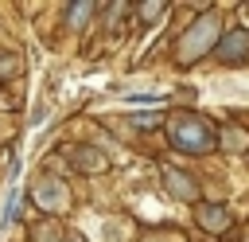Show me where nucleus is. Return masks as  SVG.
<instances>
[{
    "mask_svg": "<svg viewBox=\"0 0 249 242\" xmlns=\"http://www.w3.org/2000/svg\"><path fill=\"white\" fill-rule=\"evenodd\" d=\"M167 137H171V144H175L179 152H187V156H202V152L214 148V129H210L202 117H191V113L171 117V121H167Z\"/></svg>",
    "mask_w": 249,
    "mask_h": 242,
    "instance_id": "f257e3e1",
    "label": "nucleus"
},
{
    "mask_svg": "<svg viewBox=\"0 0 249 242\" xmlns=\"http://www.w3.org/2000/svg\"><path fill=\"white\" fill-rule=\"evenodd\" d=\"M214 39H218V20H214V16H202V20L183 35V43H179V59H183V62H195Z\"/></svg>",
    "mask_w": 249,
    "mask_h": 242,
    "instance_id": "f03ea898",
    "label": "nucleus"
},
{
    "mask_svg": "<svg viewBox=\"0 0 249 242\" xmlns=\"http://www.w3.org/2000/svg\"><path fill=\"white\" fill-rule=\"evenodd\" d=\"M35 199H39V207H47V211H62L66 207V187L58 183V180H39L35 183Z\"/></svg>",
    "mask_w": 249,
    "mask_h": 242,
    "instance_id": "7ed1b4c3",
    "label": "nucleus"
},
{
    "mask_svg": "<svg viewBox=\"0 0 249 242\" xmlns=\"http://www.w3.org/2000/svg\"><path fill=\"white\" fill-rule=\"evenodd\" d=\"M163 180H167V191L175 195V199H198V187H195V180L191 176H183V172H163Z\"/></svg>",
    "mask_w": 249,
    "mask_h": 242,
    "instance_id": "20e7f679",
    "label": "nucleus"
},
{
    "mask_svg": "<svg viewBox=\"0 0 249 242\" xmlns=\"http://www.w3.org/2000/svg\"><path fill=\"white\" fill-rule=\"evenodd\" d=\"M70 160H74L82 172H97V168H105V156H97L93 148H74V152H70Z\"/></svg>",
    "mask_w": 249,
    "mask_h": 242,
    "instance_id": "39448f33",
    "label": "nucleus"
},
{
    "mask_svg": "<svg viewBox=\"0 0 249 242\" xmlns=\"http://www.w3.org/2000/svg\"><path fill=\"white\" fill-rule=\"evenodd\" d=\"M249 51V31H237V35H230L226 43H222V59L230 62V59H237V55H245Z\"/></svg>",
    "mask_w": 249,
    "mask_h": 242,
    "instance_id": "423d86ee",
    "label": "nucleus"
},
{
    "mask_svg": "<svg viewBox=\"0 0 249 242\" xmlns=\"http://www.w3.org/2000/svg\"><path fill=\"white\" fill-rule=\"evenodd\" d=\"M198 222H202L206 230H222V226L230 222V215H226L222 207H202V211H198Z\"/></svg>",
    "mask_w": 249,
    "mask_h": 242,
    "instance_id": "0eeeda50",
    "label": "nucleus"
},
{
    "mask_svg": "<svg viewBox=\"0 0 249 242\" xmlns=\"http://www.w3.org/2000/svg\"><path fill=\"white\" fill-rule=\"evenodd\" d=\"M89 12H93V4H78V8H70V23H74V27H82V20H86Z\"/></svg>",
    "mask_w": 249,
    "mask_h": 242,
    "instance_id": "6e6552de",
    "label": "nucleus"
},
{
    "mask_svg": "<svg viewBox=\"0 0 249 242\" xmlns=\"http://www.w3.org/2000/svg\"><path fill=\"white\" fill-rule=\"evenodd\" d=\"M226 144H230V148H245V133H233V129H230V133H226Z\"/></svg>",
    "mask_w": 249,
    "mask_h": 242,
    "instance_id": "1a4fd4ad",
    "label": "nucleus"
},
{
    "mask_svg": "<svg viewBox=\"0 0 249 242\" xmlns=\"http://www.w3.org/2000/svg\"><path fill=\"white\" fill-rule=\"evenodd\" d=\"M160 12H163V4H144V16H148V20H156Z\"/></svg>",
    "mask_w": 249,
    "mask_h": 242,
    "instance_id": "9d476101",
    "label": "nucleus"
},
{
    "mask_svg": "<svg viewBox=\"0 0 249 242\" xmlns=\"http://www.w3.org/2000/svg\"><path fill=\"white\" fill-rule=\"evenodd\" d=\"M70 242H82V238H70Z\"/></svg>",
    "mask_w": 249,
    "mask_h": 242,
    "instance_id": "9b49d317",
    "label": "nucleus"
},
{
    "mask_svg": "<svg viewBox=\"0 0 249 242\" xmlns=\"http://www.w3.org/2000/svg\"><path fill=\"white\" fill-rule=\"evenodd\" d=\"M0 133H4V121H0Z\"/></svg>",
    "mask_w": 249,
    "mask_h": 242,
    "instance_id": "f8f14e48",
    "label": "nucleus"
}]
</instances>
